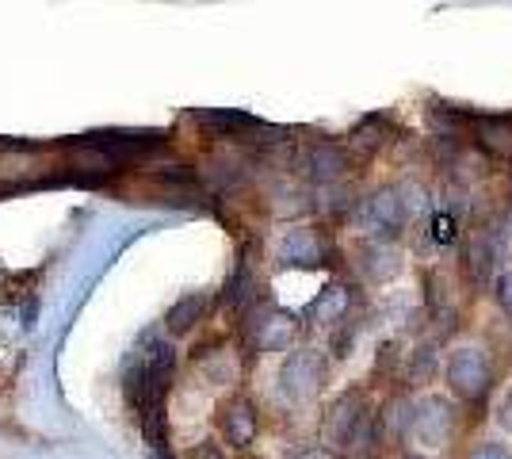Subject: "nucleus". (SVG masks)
Listing matches in <instances>:
<instances>
[{
  "label": "nucleus",
  "instance_id": "1",
  "mask_svg": "<svg viewBox=\"0 0 512 459\" xmlns=\"http://www.w3.org/2000/svg\"><path fill=\"white\" fill-rule=\"evenodd\" d=\"M172 372H176V352L172 345L150 337L142 352L134 356V368L127 375V398L130 406L142 417V433L153 448H165V398L172 387Z\"/></svg>",
  "mask_w": 512,
  "mask_h": 459
},
{
  "label": "nucleus",
  "instance_id": "2",
  "mask_svg": "<svg viewBox=\"0 0 512 459\" xmlns=\"http://www.w3.org/2000/svg\"><path fill=\"white\" fill-rule=\"evenodd\" d=\"M406 219H409V203L402 199V188H398V184L375 188V192L352 211L356 230L367 234L371 241H394L402 234Z\"/></svg>",
  "mask_w": 512,
  "mask_h": 459
},
{
  "label": "nucleus",
  "instance_id": "3",
  "mask_svg": "<svg viewBox=\"0 0 512 459\" xmlns=\"http://www.w3.org/2000/svg\"><path fill=\"white\" fill-rule=\"evenodd\" d=\"M448 387L455 398L463 402H482L493 387V368L490 356L474 345H463L448 356Z\"/></svg>",
  "mask_w": 512,
  "mask_h": 459
},
{
  "label": "nucleus",
  "instance_id": "4",
  "mask_svg": "<svg viewBox=\"0 0 512 459\" xmlns=\"http://www.w3.org/2000/svg\"><path fill=\"white\" fill-rule=\"evenodd\" d=\"M455 402H448L444 394H428L417 402V410H413V429H409V437L417 440V444H425V448H444L451 444L455 437Z\"/></svg>",
  "mask_w": 512,
  "mask_h": 459
},
{
  "label": "nucleus",
  "instance_id": "5",
  "mask_svg": "<svg viewBox=\"0 0 512 459\" xmlns=\"http://www.w3.org/2000/svg\"><path fill=\"white\" fill-rule=\"evenodd\" d=\"M199 127H207L214 138H237V142H283L287 131H279V127H268V123H260L253 115H245V111H195L192 115Z\"/></svg>",
  "mask_w": 512,
  "mask_h": 459
},
{
  "label": "nucleus",
  "instance_id": "6",
  "mask_svg": "<svg viewBox=\"0 0 512 459\" xmlns=\"http://www.w3.org/2000/svg\"><path fill=\"white\" fill-rule=\"evenodd\" d=\"M325 387V360L314 349L291 352L279 368V391L287 394L291 402H310L318 398V391Z\"/></svg>",
  "mask_w": 512,
  "mask_h": 459
},
{
  "label": "nucleus",
  "instance_id": "7",
  "mask_svg": "<svg viewBox=\"0 0 512 459\" xmlns=\"http://www.w3.org/2000/svg\"><path fill=\"white\" fill-rule=\"evenodd\" d=\"M371 417L367 410V402H363L360 391H344L333 406H329V414L321 421V437H325V448H333L337 456H341L344 448H348V440L360 433V425Z\"/></svg>",
  "mask_w": 512,
  "mask_h": 459
},
{
  "label": "nucleus",
  "instance_id": "8",
  "mask_svg": "<svg viewBox=\"0 0 512 459\" xmlns=\"http://www.w3.org/2000/svg\"><path fill=\"white\" fill-rule=\"evenodd\" d=\"M295 333H299V318L279 310V306L256 310L253 318H249V326H245V337H249V345L256 352H283L295 341Z\"/></svg>",
  "mask_w": 512,
  "mask_h": 459
},
{
  "label": "nucleus",
  "instance_id": "9",
  "mask_svg": "<svg viewBox=\"0 0 512 459\" xmlns=\"http://www.w3.org/2000/svg\"><path fill=\"white\" fill-rule=\"evenodd\" d=\"M218 429L226 444H234L237 452H245L256 440V429H260V417H256V406L245 398V394H234L218 406Z\"/></svg>",
  "mask_w": 512,
  "mask_h": 459
},
{
  "label": "nucleus",
  "instance_id": "10",
  "mask_svg": "<svg viewBox=\"0 0 512 459\" xmlns=\"http://www.w3.org/2000/svg\"><path fill=\"white\" fill-rule=\"evenodd\" d=\"M348 165H352V157L344 146H333V142H314L310 150L299 157V169L314 184H333V180H341L348 173Z\"/></svg>",
  "mask_w": 512,
  "mask_h": 459
},
{
  "label": "nucleus",
  "instance_id": "11",
  "mask_svg": "<svg viewBox=\"0 0 512 459\" xmlns=\"http://www.w3.org/2000/svg\"><path fill=\"white\" fill-rule=\"evenodd\" d=\"M325 257H329V241L321 238L318 230H310V226L287 230V238H283V245H279V261L283 264L314 268V264H325Z\"/></svg>",
  "mask_w": 512,
  "mask_h": 459
},
{
  "label": "nucleus",
  "instance_id": "12",
  "mask_svg": "<svg viewBox=\"0 0 512 459\" xmlns=\"http://www.w3.org/2000/svg\"><path fill=\"white\" fill-rule=\"evenodd\" d=\"M470 138L490 157H509L512 161V115H474Z\"/></svg>",
  "mask_w": 512,
  "mask_h": 459
},
{
  "label": "nucleus",
  "instance_id": "13",
  "mask_svg": "<svg viewBox=\"0 0 512 459\" xmlns=\"http://www.w3.org/2000/svg\"><path fill=\"white\" fill-rule=\"evenodd\" d=\"M501 257V245H497V234L493 230H478L474 238H470L467 253H463V268H467V280L474 287H486L490 284V272H493V261Z\"/></svg>",
  "mask_w": 512,
  "mask_h": 459
},
{
  "label": "nucleus",
  "instance_id": "14",
  "mask_svg": "<svg viewBox=\"0 0 512 459\" xmlns=\"http://www.w3.org/2000/svg\"><path fill=\"white\" fill-rule=\"evenodd\" d=\"M360 272L371 284H386L402 272V253L390 241H367L360 249Z\"/></svg>",
  "mask_w": 512,
  "mask_h": 459
},
{
  "label": "nucleus",
  "instance_id": "15",
  "mask_svg": "<svg viewBox=\"0 0 512 459\" xmlns=\"http://www.w3.org/2000/svg\"><path fill=\"white\" fill-rule=\"evenodd\" d=\"M81 146H88V150H104L107 157H127V153L153 150V146H157V138H153V134L107 131V134H88Z\"/></svg>",
  "mask_w": 512,
  "mask_h": 459
},
{
  "label": "nucleus",
  "instance_id": "16",
  "mask_svg": "<svg viewBox=\"0 0 512 459\" xmlns=\"http://www.w3.org/2000/svg\"><path fill=\"white\" fill-rule=\"evenodd\" d=\"M413 410H417V402H409L406 394H394L383 406V414H379V437L383 440L409 437V429H413Z\"/></svg>",
  "mask_w": 512,
  "mask_h": 459
},
{
  "label": "nucleus",
  "instance_id": "17",
  "mask_svg": "<svg viewBox=\"0 0 512 459\" xmlns=\"http://www.w3.org/2000/svg\"><path fill=\"white\" fill-rule=\"evenodd\" d=\"M348 310H352V291L344 284H329L318 299H314V306H310V318L333 326V322H344V318H348Z\"/></svg>",
  "mask_w": 512,
  "mask_h": 459
},
{
  "label": "nucleus",
  "instance_id": "18",
  "mask_svg": "<svg viewBox=\"0 0 512 459\" xmlns=\"http://www.w3.org/2000/svg\"><path fill=\"white\" fill-rule=\"evenodd\" d=\"M383 142H386V119L383 115H367L360 127L352 131V138H348V157L367 161V157H375V153H379Z\"/></svg>",
  "mask_w": 512,
  "mask_h": 459
},
{
  "label": "nucleus",
  "instance_id": "19",
  "mask_svg": "<svg viewBox=\"0 0 512 459\" xmlns=\"http://www.w3.org/2000/svg\"><path fill=\"white\" fill-rule=\"evenodd\" d=\"M425 299H428V310H432V318H436V322H444V326H451V318H455V306H451V291H448V280H444V272H428V276H425Z\"/></svg>",
  "mask_w": 512,
  "mask_h": 459
},
{
  "label": "nucleus",
  "instance_id": "20",
  "mask_svg": "<svg viewBox=\"0 0 512 459\" xmlns=\"http://www.w3.org/2000/svg\"><path fill=\"white\" fill-rule=\"evenodd\" d=\"M203 314H207V299H203V295H184V299L169 310L165 326H169V333H176V337H180V333H188V329H192Z\"/></svg>",
  "mask_w": 512,
  "mask_h": 459
},
{
  "label": "nucleus",
  "instance_id": "21",
  "mask_svg": "<svg viewBox=\"0 0 512 459\" xmlns=\"http://www.w3.org/2000/svg\"><path fill=\"white\" fill-rule=\"evenodd\" d=\"M432 368H436V345H421L409 356V383H425Z\"/></svg>",
  "mask_w": 512,
  "mask_h": 459
},
{
  "label": "nucleus",
  "instance_id": "22",
  "mask_svg": "<svg viewBox=\"0 0 512 459\" xmlns=\"http://www.w3.org/2000/svg\"><path fill=\"white\" fill-rule=\"evenodd\" d=\"M253 276H249V264H241L234 272V280H230V287H226V299L234 306H245L249 299H253Z\"/></svg>",
  "mask_w": 512,
  "mask_h": 459
},
{
  "label": "nucleus",
  "instance_id": "23",
  "mask_svg": "<svg viewBox=\"0 0 512 459\" xmlns=\"http://www.w3.org/2000/svg\"><path fill=\"white\" fill-rule=\"evenodd\" d=\"M455 234H459V219L448 215V211H440V215L432 219V238L440 241V245H448V241H455Z\"/></svg>",
  "mask_w": 512,
  "mask_h": 459
},
{
  "label": "nucleus",
  "instance_id": "24",
  "mask_svg": "<svg viewBox=\"0 0 512 459\" xmlns=\"http://www.w3.org/2000/svg\"><path fill=\"white\" fill-rule=\"evenodd\" d=\"M287 459H341V456L333 448H325V444H299V448H291Z\"/></svg>",
  "mask_w": 512,
  "mask_h": 459
},
{
  "label": "nucleus",
  "instance_id": "25",
  "mask_svg": "<svg viewBox=\"0 0 512 459\" xmlns=\"http://www.w3.org/2000/svg\"><path fill=\"white\" fill-rule=\"evenodd\" d=\"M467 459H512V452L505 448V444H493V440H486V444H478V448H470Z\"/></svg>",
  "mask_w": 512,
  "mask_h": 459
},
{
  "label": "nucleus",
  "instance_id": "26",
  "mask_svg": "<svg viewBox=\"0 0 512 459\" xmlns=\"http://www.w3.org/2000/svg\"><path fill=\"white\" fill-rule=\"evenodd\" d=\"M497 303H501V310L512 318V272H505V276L497 280Z\"/></svg>",
  "mask_w": 512,
  "mask_h": 459
},
{
  "label": "nucleus",
  "instance_id": "27",
  "mask_svg": "<svg viewBox=\"0 0 512 459\" xmlns=\"http://www.w3.org/2000/svg\"><path fill=\"white\" fill-rule=\"evenodd\" d=\"M192 459H226V456H222V448L214 440H203V444H195Z\"/></svg>",
  "mask_w": 512,
  "mask_h": 459
},
{
  "label": "nucleus",
  "instance_id": "28",
  "mask_svg": "<svg viewBox=\"0 0 512 459\" xmlns=\"http://www.w3.org/2000/svg\"><path fill=\"white\" fill-rule=\"evenodd\" d=\"M497 421H501V429H509L512 433V391L501 398V410H497Z\"/></svg>",
  "mask_w": 512,
  "mask_h": 459
},
{
  "label": "nucleus",
  "instance_id": "29",
  "mask_svg": "<svg viewBox=\"0 0 512 459\" xmlns=\"http://www.w3.org/2000/svg\"><path fill=\"white\" fill-rule=\"evenodd\" d=\"M406 459H425V456H406Z\"/></svg>",
  "mask_w": 512,
  "mask_h": 459
},
{
  "label": "nucleus",
  "instance_id": "30",
  "mask_svg": "<svg viewBox=\"0 0 512 459\" xmlns=\"http://www.w3.org/2000/svg\"><path fill=\"white\" fill-rule=\"evenodd\" d=\"M509 180H512V161H509Z\"/></svg>",
  "mask_w": 512,
  "mask_h": 459
}]
</instances>
